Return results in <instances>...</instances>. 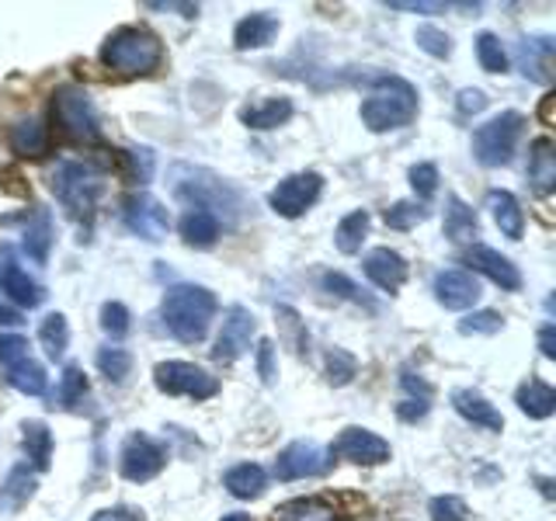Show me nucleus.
<instances>
[{
    "label": "nucleus",
    "mask_w": 556,
    "mask_h": 521,
    "mask_svg": "<svg viewBox=\"0 0 556 521\" xmlns=\"http://www.w3.org/2000/svg\"><path fill=\"white\" fill-rule=\"evenodd\" d=\"M164 327L185 344H199L216 317V295L202 285H170L161 306Z\"/></svg>",
    "instance_id": "f257e3e1"
},
{
    "label": "nucleus",
    "mask_w": 556,
    "mask_h": 521,
    "mask_svg": "<svg viewBox=\"0 0 556 521\" xmlns=\"http://www.w3.org/2000/svg\"><path fill=\"white\" fill-rule=\"evenodd\" d=\"M164 60V46L147 28H115L101 46V63L122 77H147Z\"/></svg>",
    "instance_id": "f03ea898"
},
{
    "label": "nucleus",
    "mask_w": 556,
    "mask_h": 521,
    "mask_svg": "<svg viewBox=\"0 0 556 521\" xmlns=\"http://www.w3.org/2000/svg\"><path fill=\"white\" fill-rule=\"evenodd\" d=\"M417 115V91L400 77H376L372 94L362 101V122L372 132H393L410 126Z\"/></svg>",
    "instance_id": "7ed1b4c3"
},
{
    "label": "nucleus",
    "mask_w": 556,
    "mask_h": 521,
    "mask_svg": "<svg viewBox=\"0 0 556 521\" xmlns=\"http://www.w3.org/2000/svg\"><path fill=\"white\" fill-rule=\"evenodd\" d=\"M52 191L70 213H91L104 195V174L87 161H60L52 170Z\"/></svg>",
    "instance_id": "20e7f679"
},
{
    "label": "nucleus",
    "mask_w": 556,
    "mask_h": 521,
    "mask_svg": "<svg viewBox=\"0 0 556 521\" xmlns=\"http://www.w3.org/2000/svg\"><path fill=\"white\" fill-rule=\"evenodd\" d=\"M521 129H526V115L518 112H501L497 118L483 122V126L473 132V156L483 167H501L511 161V153L521 139Z\"/></svg>",
    "instance_id": "39448f33"
},
{
    "label": "nucleus",
    "mask_w": 556,
    "mask_h": 521,
    "mask_svg": "<svg viewBox=\"0 0 556 521\" xmlns=\"http://www.w3.org/2000/svg\"><path fill=\"white\" fill-rule=\"evenodd\" d=\"M52 118L66 139H80V143H91L98 139V112L91 94L77 84H66L52 94Z\"/></svg>",
    "instance_id": "423d86ee"
},
{
    "label": "nucleus",
    "mask_w": 556,
    "mask_h": 521,
    "mask_svg": "<svg viewBox=\"0 0 556 521\" xmlns=\"http://www.w3.org/2000/svg\"><path fill=\"white\" fill-rule=\"evenodd\" d=\"M156 390L167 396H191V399H208L219 393V379L208 376L202 365L191 361H161L153 369Z\"/></svg>",
    "instance_id": "0eeeda50"
},
{
    "label": "nucleus",
    "mask_w": 556,
    "mask_h": 521,
    "mask_svg": "<svg viewBox=\"0 0 556 521\" xmlns=\"http://www.w3.org/2000/svg\"><path fill=\"white\" fill-rule=\"evenodd\" d=\"M320 191H324L320 174L317 170H300V174H289V178H282L275 185V191L268 195V205L275 208L278 216L295 219L320 199Z\"/></svg>",
    "instance_id": "6e6552de"
},
{
    "label": "nucleus",
    "mask_w": 556,
    "mask_h": 521,
    "mask_svg": "<svg viewBox=\"0 0 556 521\" xmlns=\"http://www.w3.org/2000/svg\"><path fill=\"white\" fill-rule=\"evenodd\" d=\"M164 462H167L164 445H156L150 434H139V431L129 434L126 445H122V452H118V469L129 483L153 480L164 469Z\"/></svg>",
    "instance_id": "1a4fd4ad"
},
{
    "label": "nucleus",
    "mask_w": 556,
    "mask_h": 521,
    "mask_svg": "<svg viewBox=\"0 0 556 521\" xmlns=\"http://www.w3.org/2000/svg\"><path fill=\"white\" fill-rule=\"evenodd\" d=\"M254 334H257L254 313L248 306H230V309H226V317H223V330H219V338H216V347H213L216 361L230 365V361L243 358V355L251 352Z\"/></svg>",
    "instance_id": "9d476101"
},
{
    "label": "nucleus",
    "mask_w": 556,
    "mask_h": 521,
    "mask_svg": "<svg viewBox=\"0 0 556 521\" xmlns=\"http://www.w3.org/2000/svg\"><path fill=\"white\" fill-rule=\"evenodd\" d=\"M330 456L358 466H379L390 459V442L379 439L369 428H344L330 445Z\"/></svg>",
    "instance_id": "9b49d317"
},
{
    "label": "nucleus",
    "mask_w": 556,
    "mask_h": 521,
    "mask_svg": "<svg viewBox=\"0 0 556 521\" xmlns=\"http://www.w3.org/2000/svg\"><path fill=\"white\" fill-rule=\"evenodd\" d=\"M122 219H126V230L136 233V237H143V240H164L167 230H170V216H167V208L156 202L153 195H129L126 205H122Z\"/></svg>",
    "instance_id": "f8f14e48"
},
{
    "label": "nucleus",
    "mask_w": 556,
    "mask_h": 521,
    "mask_svg": "<svg viewBox=\"0 0 556 521\" xmlns=\"http://www.w3.org/2000/svg\"><path fill=\"white\" fill-rule=\"evenodd\" d=\"M327 452L317 442H292L278 452L275 459V476L278 480H303V476H320L327 473Z\"/></svg>",
    "instance_id": "ddd939ff"
},
{
    "label": "nucleus",
    "mask_w": 556,
    "mask_h": 521,
    "mask_svg": "<svg viewBox=\"0 0 556 521\" xmlns=\"http://www.w3.org/2000/svg\"><path fill=\"white\" fill-rule=\"evenodd\" d=\"M480 295H483L480 282L469 271L448 268V271L434 275V300H439L445 309H469V306H477Z\"/></svg>",
    "instance_id": "4468645a"
},
{
    "label": "nucleus",
    "mask_w": 556,
    "mask_h": 521,
    "mask_svg": "<svg viewBox=\"0 0 556 521\" xmlns=\"http://www.w3.org/2000/svg\"><path fill=\"white\" fill-rule=\"evenodd\" d=\"M0 292H8V300H14L17 306H28V309L42 306V300H46V289L35 282L11 254H4V260H0Z\"/></svg>",
    "instance_id": "2eb2a0df"
},
{
    "label": "nucleus",
    "mask_w": 556,
    "mask_h": 521,
    "mask_svg": "<svg viewBox=\"0 0 556 521\" xmlns=\"http://www.w3.org/2000/svg\"><path fill=\"white\" fill-rule=\"evenodd\" d=\"M466 265L473 268V271H480V275H486V278H491V282L501 285V289H508V292H518V289H521V271H518L504 254H497L494 247H483V243H477V247H469Z\"/></svg>",
    "instance_id": "dca6fc26"
},
{
    "label": "nucleus",
    "mask_w": 556,
    "mask_h": 521,
    "mask_svg": "<svg viewBox=\"0 0 556 521\" xmlns=\"http://www.w3.org/2000/svg\"><path fill=\"white\" fill-rule=\"evenodd\" d=\"M362 268H365V275H369V282L382 292H396L407 282V260L390 247L369 251L362 260Z\"/></svg>",
    "instance_id": "f3484780"
},
{
    "label": "nucleus",
    "mask_w": 556,
    "mask_h": 521,
    "mask_svg": "<svg viewBox=\"0 0 556 521\" xmlns=\"http://www.w3.org/2000/svg\"><path fill=\"white\" fill-rule=\"evenodd\" d=\"M518 66L521 74L535 84H549L553 80V39L549 35H539V39H521L518 42Z\"/></svg>",
    "instance_id": "a211bd4d"
},
{
    "label": "nucleus",
    "mask_w": 556,
    "mask_h": 521,
    "mask_svg": "<svg viewBox=\"0 0 556 521\" xmlns=\"http://www.w3.org/2000/svg\"><path fill=\"white\" fill-rule=\"evenodd\" d=\"M452 407H456V414L466 417V421L477 424V428H486V431H501L504 428L501 410L494 404H486L477 390H456V393H452Z\"/></svg>",
    "instance_id": "6ab92c4d"
},
{
    "label": "nucleus",
    "mask_w": 556,
    "mask_h": 521,
    "mask_svg": "<svg viewBox=\"0 0 556 521\" xmlns=\"http://www.w3.org/2000/svg\"><path fill=\"white\" fill-rule=\"evenodd\" d=\"M8 143L17 156H42L49 150V129L42 118H17L14 126L8 129Z\"/></svg>",
    "instance_id": "aec40b11"
},
{
    "label": "nucleus",
    "mask_w": 556,
    "mask_h": 521,
    "mask_svg": "<svg viewBox=\"0 0 556 521\" xmlns=\"http://www.w3.org/2000/svg\"><path fill=\"white\" fill-rule=\"evenodd\" d=\"M529 181L539 195H549L553 185H556V153H553V139H535L532 143V153H529Z\"/></svg>",
    "instance_id": "412c9836"
},
{
    "label": "nucleus",
    "mask_w": 556,
    "mask_h": 521,
    "mask_svg": "<svg viewBox=\"0 0 556 521\" xmlns=\"http://www.w3.org/2000/svg\"><path fill=\"white\" fill-rule=\"evenodd\" d=\"M181 237L188 247L208 251L219 240V216H213L208 208H188L181 216Z\"/></svg>",
    "instance_id": "4be33fe9"
},
{
    "label": "nucleus",
    "mask_w": 556,
    "mask_h": 521,
    "mask_svg": "<svg viewBox=\"0 0 556 521\" xmlns=\"http://www.w3.org/2000/svg\"><path fill=\"white\" fill-rule=\"evenodd\" d=\"M486 205H491L497 230L508 240H521V233H526V213H521V205L511 191H491V195H486Z\"/></svg>",
    "instance_id": "5701e85b"
},
{
    "label": "nucleus",
    "mask_w": 556,
    "mask_h": 521,
    "mask_svg": "<svg viewBox=\"0 0 556 521\" xmlns=\"http://www.w3.org/2000/svg\"><path fill=\"white\" fill-rule=\"evenodd\" d=\"M275 35H278V17L268 11H257L237 25L233 42H237V49H265V46H271Z\"/></svg>",
    "instance_id": "b1692460"
},
{
    "label": "nucleus",
    "mask_w": 556,
    "mask_h": 521,
    "mask_svg": "<svg viewBox=\"0 0 556 521\" xmlns=\"http://www.w3.org/2000/svg\"><path fill=\"white\" fill-rule=\"evenodd\" d=\"M289 115H292L289 98H265V101L248 104V109L240 112L243 126H251V129H278L282 122H289Z\"/></svg>",
    "instance_id": "393cba45"
},
{
    "label": "nucleus",
    "mask_w": 556,
    "mask_h": 521,
    "mask_svg": "<svg viewBox=\"0 0 556 521\" xmlns=\"http://www.w3.org/2000/svg\"><path fill=\"white\" fill-rule=\"evenodd\" d=\"M480 233V223H477V213L469 208L463 199L448 195L445 199V237L456 240V243H469Z\"/></svg>",
    "instance_id": "a878e982"
},
{
    "label": "nucleus",
    "mask_w": 556,
    "mask_h": 521,
    "mask_svg": "<svg viewBox=\"0 0 556 521\" xmlns=\"http://www.w3.org/2000/svg\"><path fill=\"white\" fill-rule=\"evenodd\" d=\"M223 483H226V491H230L233 497H240V500H254V497L265 494L268 476H265V469H261V466H254V462H240V466H233L230 473L223 476Z\"/></svg>",
    "instance_id": "bb28decb"
},
{
    "label": "nucleus",
    "mask_w": 556,
    "mask_h": 521,
    "mask_svg": "<svg viewBox=\"0 0 556 521\" xmlns=\"http://www.w3.org/2000/svg\"><path fill=\"white\" fill-rule=\"evenodd\" d=\"M518 407L521 414H529L532 421H546V417L556 410V393L549 382H539V379H529L526 386L518 390Z\"/></svg>",
    "instance_id": "cd10ccee"
},
{
    "label": "nucleus",
    "mask_w": 556,
    "mask_h": 521,
    "mask_svg": "<svg viewBox=\"0 0 556 521\" xmlns=\"http://www.w3.org/2000/svg\"><path fill=\"white\" fill-rule=\"evenodd\" d=\"M275 521H338V511L320 497H295L275 511Z\"/></svg>",
    "instance_id": "c85d7f7f"
},
{
    "label": "nucleus",
    "mask_w": 556,
    "mask_h": 521,
    "mask_svg": "<svg viewBox=\"0 0 556 521\" xmlns=\"http://www.w3.org/2000/svg\"><path fill=\"white\" fill-rule=\"evenodd\" d=\"M49 243H52V219L46 208H39L35 213V219L25 226V237H22V247L31 260H39V265H46L49 257Z\"/></svg>",
    "instance_id": "c756f323"
},
{
    "label": "nucleus",
    "mask_w": 556,
    "mask_h": 521,
    "mask_svg": "<svg viewBox=\"0 0 556 521\" xmlns=\"http://www.w3.org/2000/svg\"><path fill=\"white\" fill-rule=\"evenodd\" d=\"M31 494H35V473L28 466H14L8 483L0 486V508H4V511L22 508V504H28Z\"/></svg>",
    "instance_id": "7c9ffc66"
},
{
    "label": "nucleus",
    "mask_w": 556,
    "mask_h": 521,
    "mask_svg": "<svg viewBox=\"0 0 556 521\" xmlns=\"http://www.w3.org/2000/svg\"><path fill=\"white\" fill-rule=\"evenodd\" d=\"M365 233H369V213H365V208H355V213H348V216L338 223V230H334L338 251H341V254H358Z\"/></svg>",
    "instance_id": "2f4dec72"
},
{
    "label": "nucleus",
    "mask_w": 556,
    "mask_h": 521,
    "mask_svg": "<svg viewBox=\"0 0 556 521\" xmlns=\"http://www.w3.org/2000/svg\"><path fill=\"white\" fill-rule=\"evenodd\" d=\"M8 382L25 396H42L46 393V372H42V365L31 361V358L14 361L8 369Z\"/></svg>",
    "instance_id": "473e14b6"
},
{
    "label": "nucleus",
    "mask_w": 556,
    "mask_h": 521,
    "mask_svg": "<svg viewBox=\"0 0 556 521\" xmlns=\"http://www.w3.org/2000/svg\"><path fill=\"white\" fill-rule=\"evenodd\" d=\"M22 442H25V452L35 469H46L49 459H52V434L42 421H28L22 428Z\"/></svg>",
    "instance_id": "72a5a7b5"
},
{
    "label": "nucleus",
    "mask_w": 556,
    "mask_h": 521,
    "mask_svg": "<svg viewBox=\"0 0 556 521\" xmlns=\"http://www.w3.org/2000/svg\"><path fill=\"white\" fill-rule=\"evenodd\" d=\"M39 338H42V347H46L49 358H63L66 344H70V327H66L63 313H49L39 327Z\"/></svg>",
    "instance_id": "f704fd0d"
},
{
    "label": "nucleus",
    "mask_w": 556,
    "mask_h": 521,
    "mask_svg": "<svg viewBox=\"0 0 556 521\" xmlns=\"http://www.w3.org/2000/svg\"><path fill=\"white\" fill-rule=\"evenodd\" d=\"M477 60L486 74H504V69H508V52H504V46L494 31L477 35Z\"/></svg>",
    "instance_id": "c9c22d12"
},
{
    "label": "nucleus",
    "mask_w": 556,
    "mask_h": 521,
    "mask_svg": "<svg viewBox=\"0 0 556 521\" xmlns=\"http://www.w3.org/2000/svg\"><path fill=\"white\" fill-rule=\"evenodd\" d=\"M87 396V379L84 372L77 369V365H70V369L63 372L60 379V390H56V404L52 407H63V410H74L80 399Z\"/></svg>",
    "instance_id": "e433bc0d"
},
{
    "label": "nucleus",
    "mask_w": 556,
    "mask_h": 521,
    "mask_svg": "<svg viewBox=\"0 0 556 521\" xmlns=\"http://www.w3.org/2000/svg\"><path fill=\"white\" fill-rule=\"evenodd\" d=\"M98 369L109 382H122L132 372V355L126 347H101L98 352Z\"/></svg>",
    "instance_id": "4c0bfd02"
},
{
    "label": "nucleus",
    "mask_w": 556,
    "mask_h": 521,
    "mask_svg": "<svg viewBox=\"0 0 556 521\" xmlns=\"http://www.w3.org/2000/svg\"><path fill=\"white\" fill-rule=\"evenodd\" d=\"M428 219V208L417 205V202H396L393 208H387V226L390 230H410V226L425 223Z\"/></svg>",
    "instance_id": "58836bf2"
},
{
    "label": "nucleus",
    "mask_w": 556,
    "mask_h": 521,
    "mask_svg": "<svg viewBox=\"0 0 556 521\" xmlns=\"http://www.w3.org/2000/svg\"><path fill=\"white\" fill-rule=\"evenodd\" d=\"M414 42L421 46V49L428 52V56H434V60H445L448 52H452V39H448V31L434 28V25H421V28H417Z\"/></svg>",
    "instance_id": "ea45409f"
},
{
    "label": "nucleus",
    "mask_w": 556,
    "mask_h": 521,
    "mask_svg": "<svg viewBox=\"0 0 556 521\" xmlns=\"http://www.w3.org/2000/svg\"><path fill=\"white\" fill-rule=\"evenodd\" d=\"M501 327H504L501 313H494V309H477V313H469V317L459 320V334H497Z\"/></svg>",
    "instance_id": "a19ab883"
},
{
    "label": "nucleus",
    "mask_w": 556,
    "mask_h": 521,
    "mask_svg": "<svg viewBox=\"0 0 556 521\" xmlns=\"http://www.w3.org/2000/svg\"><path fill=\"white\" fill-rule=\"evenodd\" d=\"M355 369H358V361L348 355V352H341V347H334V352L327 355V379L334 382V386H344V382H352Z\"/></svg>",
    "instance_id": "79ce46f5"
},
{
    "label": "nucleus",
    "mask_w": 556,
    "mask_h": 521,
    "mask_svg": "<svg viewBox=\"0 0 556 521\" xmlns=\"http://www.w3.org/2000/svg\"><path fill=\"white\" fill-rule=\"evenodd\" d=\"M320 285H324L327 292L341 295V300H352V303H362L365 309H372V303L365 300V295H362V289H358L355 282H348V278H344V275H338V271H327V275L320 278Z\"/></svg>",
    "instance_id": "37998d69"
},
{
    "label": "nucleus",
    "mask_w": 556,
    "mask_h": 521,
    "mask_svg": "<svg viewBox=\"0 0 556 521\" xmlns=\"http://www.w3.org/2000/svg\"><path fill=\"white\" fill-rule=\"evenodd\" d=\"M101 327L109 330L112 338H126L129 334V309L122 303H104L101 306Z\"/></svg>",
    "instance_id": "c03bdc74"
},
{
    "label": "nucleus",
    "mask_w": 556,
    "mask_h": 521,
    "mask_svg": "<svg viewBox=\"0 0 556 521\" xmlns=\"http://www.w3.org/2000/svg\"><path fill=\"white\" fill-rule=\"evenodd\" d=\"M410 185L421 199H431L439 191V167L434 164H414L410 167Z\"/></svg>",
    "instance_id": "a18cd8bd"
},
{
    "label": "nucleus",
    "mask_w": 556,
    "mask_h": 521,
    "mask_svg": "<svg viewBox=\"0 0 556 521\" xmlns=\"http://www.w3.org/2000/svg\"><path fill=\"white\" fill-rule=\"evenodd\" d=\"M428 511H431V521H466V504L452 494L434 497Z\"/></svg>",
    "instance_id": "49530a36"
},
{
    "label": "nucleus",
    "mask_w": 556,
    "mask_h": 521,
    "mask_svg": "<svg viewBox=\"0 0 556 521\" xmlns=\"http://www.w3.org/2000/svg\"><path fill=\"white\" fill-rule=\"evenodd\" d=\"M22 358H28V341L17 334H0V365L11 369V365Z\"/></svg>",
    "instance_id": "de8ad7c7"
},
{
    "label": "nucleus",
    "mask_w": 556,
    "mask_h": 521,
    "mask_svg": "<svg viewBox=\"0 0 556 521\" xmlns=\"http://www.w3.org/2000/svg\"><path fill=\"white\" fill-rule=\"evenodd\" d=\"M129 161H132V178L139 185H147L153 178V153L147 147H139V150H129Z\"/></svg>",
    "instance_id": "09e8293b"
},
{
    "label": "nucleus",
    "mask_w": 556,
    "mask_h": 521,
    "mask_svg": "<svg viewBox=\"0 0 556 521\" xmlns=\"http://www.w3.org/2000/svg\"><path fill=\"white\" fill-rule=\"evenodd\" d=\"M257 376H261V382H275V344L271 341H261L257 344Z\"/></svg>",
    "instance_id": "8fccbe9b"
},
{
    "label": "nucleus",
    "mask_w": 556,
    "mask_h": 521,
    "mask_svg": "<svg viewBox=\"0 0 556 521\" xmlns=\"http://www.w3.org/2000/svg\"><path fill=\"white\" fill-rule=\"evenodd\" d=\"M428 410H431L428 399H404V404L396 407V417H400V421L414 424V421H421V417H428Z\"/></svg>",
    "instance_id": "3c124183"
},
{
    "label": "nucleus",
    "mask_w": 556,
    "mask_h": 521,
    "mask_svg": "<svg viewBox=\"0 0 556 521\" xmlns=\"http://www.w3.org/2000/svg\"><path fill=\"white\" fill-rule=\"evenodd\" d=\"M486 109V98L483 91H477V87H466V91H459V112L463 115H477Z\"/></svg>",
    "instance_id": "603ef678"
},
{
    "label": "nucleus",
    "mask_w": 556,
    "mask_h": 521,
    "mask_svg": "<svg viewBox=\"0 0 556 521\" xmlns=\"http://www.w3.org/2000/svg\"><path fill=\"white\" fill-rule=\"evenodd\" d=\"M91 521H143V514L132 508H112V511H98Z\"/></svg>",
    "instance_id": "864d4df0"
},
{
    "label": "nucleus",
    "mask_w": 556,
    "mask_h": 521,
    "mask_svg": "<svg viewBox=\"0 0 556 521\" xmlns=\"http://www.w3.org/2000/svg\"><path fill=\"white\" fill-rule=\"evenodd\" d=\"M539 352H543L546 358H556V327L546 323L543 330H539Z\"/></svg>",
    "instance_id": "5fc2aeb1"
},
{
    "label": "nucleus",
    "mask_w": 556,
    "mask_h": 521,
    "mask_svg": "<svg viewBox=\"0 0 556 521\" xmlns=\"http://www.w3.org/2000/svg\"><path fill=\"white\" fill-rule=\"evenodd\" d=\"M390 8L393 11H442L445 4H425V0H421V4H414V0H393Z\"/></svg>",
    "instance_id": "6e6d98bb"
},
{
    "label": "nucleus",
    "mask_w": 556,
    "mask_h": 521,
    "mask_svg": "<svg viewBox=\"0 0 556 521\" xmlns=\"http://www.w3.org/2000/svg\"><path fill=\"white\" fill-rule=\"evenodd\" d=\"M22 323V313H14L8 306H0V327H17Z\"/></svg>",
    "instance_id": "4d7b16f0"
},
{
    "label": "nucleus",
    "mask_w": 556,
    "mask_h": 521,
    "mask_svg": "<svg viewBox=\"0 0 556 521\" xmlns=\"http://www.w3.org/2000/svg\"><path fill=\"white\" fill-rule=\"evenodd\" d=\"M223 521H251L248 514H240V511H233V514H223Z\"/></svg>",
    "instance_id": "13d9d810"
}]
</instances>
